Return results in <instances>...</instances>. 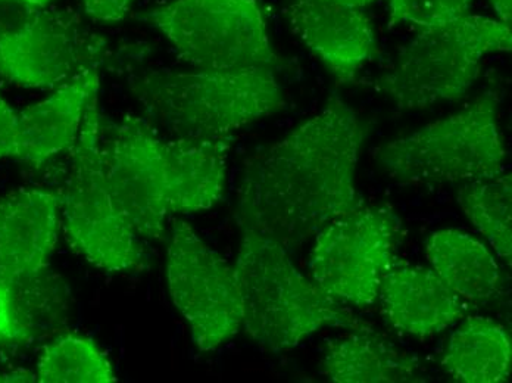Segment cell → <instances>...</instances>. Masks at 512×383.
<instances>
[{"mask_svg":"<svg viewBox=\"0 0 512 383\" xmlns=\"http://www.w3.org/2000/svg\"><path fill=\"white\" fill-rule=\"evenodd\" d=\"M133 0H81L87 14L102 23H118L126 17Z\"/></svg>","mask_w":512,"mask_h":383,"instance_id":"obj_24","label":"cell"},{"mask_svg":"<svg viewBox=\"0 0 512 383\" xmlns=\"http://www.w3.org/2000/svg\"><path fill=\"white\" fill-rule=\"evenodd\" d=\"M99 87L101 74L99 68H93L21 111L14 158L21 163L42 165L62 152L71 151L87 105L98 95Z\"/></svg>","mask_w":512,"mask_h":383,"instance_id":"obj_15","label":"cell"},{"mask_svg":"<svg viewBox=\"0 0 512 383\" xmlns=\"http://www.w3.org/2000/svg\"><path fill=\"white\" fill-rule=\"evenodd\" d=\"M462 213L485 236L499 258L512 260V177L464 183L457 192Z\"/></svg>","mask_w":512,"mask_h":383,"instance_id":"obj_19","label":"cell"},{"mask_svg":"<svg viewBox=\"0 0 512 383\" xmlns=\"http://www.w3.org/2000/svg\"><path fill=\"white\" fill-rule=\"evenodd\" d=\"M128 87L146 121L171 139L223 142L286 107L270 68L151 70L131 77Z\"/></svg>","mask_w":512,"mask_h":383,"instance_id":"obj_3","label":"cell"},{"mask_svg":"<svg viewBox=\"0 0 512 383\" xmlns=\"http://www.w3.org/2000/svg\"><path fill=\"white\" fill-rule=\"evenodd\" d=\"M329 2L340 3V5L354 6V8L365 9L373 5L377 0H329Z\"/></svg>","mask_w":512,"mask_h":383,"instance_id":"obj_27","label":"cell"},{"mask_svg":"<svg viewBox=\"0 0 512 383\" xmlns=\"http://www.w3.org/2000/svg\"><path fill=\"white\" fill-rule=\"evenodd\" d=\"M227 140L162 137L142 118L126 117L101 139L106 185L139 238L159 241L171 214L211 210L227 191Z\"/></svg>","mask_w":512,"mask_h":383,"instance_id":"obj_2","label":"cell"},{"mask_svg":"<svg viewBox=\"0 0 512 383\" xmlns=\"http://www.w3.org/2000/svg\"><path fill=\"white\" fill-rule=\"evenodd\" d=\"M493 9H495L496 17L499 21L511 26L512 21V0H490Z\"/></svg>","mask_w":512,"mask_h":383,"instance_id":"obj_26","label":"cell"},{"mask_svg":"<svg viewBox=\"0 0 512 383\" xmlns=\"http://www.w3.org/2000/svg\"><path fill=\"white\" fill-rule=\"evenodd\" d=\"M404 223L389 205H364L315 235L309 254L312 280L342 304L371 307L398 261Z\"/></svg>","mask_w":512,"mask_h":383,"instance_id":"obj_9","label":"cell"},{"mask_svg":"<svg viewBox=\"0 0 512 383\" xmlns=\"http://www.w3.org/2000/svg\"><path fill=\"white\" fill-rule=\"evenodd\" d=\"M321 375L336 383H417L427 381L420 360L389 339L364 328L329 339Z\"/></svg>","mask_w":512,"mask_h":383,"instance_id":"obj_16","label":"cell"},{"mask_svg":"<svg viewBox=\"0 0 512 383\" xmlns=\"http://www.w3.org/2000/svg\"><path fill=\"white\" fill-rule=\"evenodd\" d=\"M512 48L511 26L482 15L417 30L377 87L399 111H421L460 101L482 73L489 55Z\"/></svg>","mask_w":512,"mask_h":383,"instance_id":"obj_6","label":"cell"},{"mask_svg":"<svg viewBox=\"0 0 512 383\" xmlns=\"http://www.w3.org/2000/svg\"><path fill=\"white\" fill-rule=\"evenodd\" d=\"M0 338L11 341L26 338V328L15 310L12 289L5 285H0Z\"/></svg>","mask_w":512,"mask_h":383,"instance_id":"obj_22","label":"cell"},{"mask_svg":"<svg viewBox=\"0 0 512 383\" xmlns=\"http://www.w3.org/2000/svg\"><path fill=\"white\" fill-rule=\"evenodd\" d=\"M102 54L101 37L73 12L26 11L14 26L0 28V76L27 89H56L99 68Z\"/></svg>","mask_w":512,"mask_h":383,"instance_id":"obj_11","label":"cell"},{"mask_svg":"<svg viewBox=\"0 0 512 383\" xmlns=\"http://www.w3.org/2000/svg\"><path fill=\"white\" fill-rule=\"evenodd\" d=\"M61 211V193L43 189H17L0 198V285L12 289L48 267Z\"/></svg>","mask_w":512,"mask_h":383,"instance_id":"obj_12","label":"cell"},{"mask_svg":"<svg viewBox=\"0 0 512 383\" xmlns=\"http://www.w3.org/2000/svg\"><path fill=\"white\" fill-rule=\"evenodd\" d=\"M40 383H112L114 366L102 348L86 336L67 333L43 348L37 361Z\"/></svg>","mask_w":512,"mask_h":383,"instance_id":"obj_20","label":"cell"},{"mask_svg":"<svg viewBox=\"0 0 512 383\" xmlns=\"http://www.w3.org/2000/svg\"><path fill=\"white\" fill-rule=\"evenodd\" d=\"M426 258L437 276L470 304H485L501 294L504 279L495 255L464 230L430 233Z\"/></svg>","mask_w":512,"mask_h":383,"instance_id":"obj_17","label":"cell"},{"mask_svg":"<svg viewBox=\"0 0 512 383\" xmlns=\"http://www.w3.org/2000/svg\"><path fill=\"white\" fill-rule=\"evenodd\" d=\"M240 229L234 273L242 298V328L256 345L283 353L321 329L368 328L342 302L299 272L282 244L251 227Z\"/></svg>","mask_w":512,"mask_h":383,"instance_id":"obj_4","label":"cell"},{"mask_svg":"<svg viewBox=\"0 0 512 383\" xmlns=\"http://www.w3.org/2000/svg\"><path fill=\"white\" fill-rule=\"evenodd\" d=\"M53 0H0L2 5L17 6L24 11H39L49 8Z\"/></svg>","mask_w":512,"mask_h":383,"instance_id":"obj_25","label":"cell"},{"mask_svg":"<svg viewBox=\"0 0 512 383\" xmlns=\"http://www.w3.org/2000/svg\"><path fill=\"white\" fill-rule=\"evenodd\" d=\"M368 127L333 93L323 110L246 161L236 219L299 251L332 221L364 207L355 176Z\"/></svg>","mask_w":512,"mask_h":383,"instance_id":"obj_1","label":"cell"},{"mask_svg":"<svg viewBox=\"0 0 512 383\" xmlns=\"http://www.w3.org/2000/svg\"><path fill=\"white\" fill-rule=\"evenodd\" d=\"M474 0H389L390 26L415 30L448 23L470 14Z\"/></svg>","mask_w":512,"mask_h":383,"instance_id":"obj_21","label":"cell"},{"mask_svg":"<svg viewBox=\"0 0 512 383\" xmlns=\"http://www.w3.org/2000/svg\"><path fill=\"white\" fill-rule=\"evenodd\" d=\"M293 33L342 84L358 82L377 51V36L365 9L329 0H295L287 9Z\"/></svg>","mask_w":512,"mask_h":383,"instance_id":"obj_13","label":"cell"},{"mask_svg":"<svg viewBox=\"0 0 512 383\" xmlns=\"http://www.w3.org/2000/svg\"><path fill=\"white\" fill-rule=\"evenodd\" d=\"M102 123L98 95L87 105L73 148L70 182L62 195V226L68 244L96 269L137 270L145 261L139 235L121 216L106 185L101 155Z\"/></svg>","mask_w":512,"mask_h":383,"instance_id":"obj_7","label":"cell"},{"mask_svg":"<svg viewBox=\"0 0 512 383\" xmlns=\"http://www.w3.org/2000/svg\"><path fill=\"white\" fill-rule=\"evenodd\" d=\"M442 367L458 382H507L512 367L511 339L507 330L487 317H464L449 336Z\"/></svg>","mask_w":512,"mask_h":383,"instance_id":"obj_18","label":"cell"},{"mask_svg":"<svg viewBox=\"0 0 512 383\" xmlns=\"http://www.w3.org/2000/svg\"><path fill=\"white\" fill-rule=\"evenodd\" d=\"M18 136V114L0 95V160L14 157Z\"/></svg>","mask_w":512,"mask_h":383,"instance_id":"obj_23","label":"cell"},{"mask_svg":"<svg viewBox=\"0 0 512 383\" xmlns=\"http://www.w3.org/2000/svg\"><path fill=\"white\" fill-rule=\"evenodd\" d=\"M142 20L196 70H276L282 64L258 0H173Z\"/></svg>","mask_w":512,"mask_h":383,"instance_id":"obj_8","label":"cell"},{"mask_svg":"<svg viewBox=\"0 0 512 383\" xmlns=\"http://www.w3.org/2000/svg\"><path fill=\"white\" fill-rule=\"evenodd\" d=\"M379 301L387 325L427 339L468 316L470 302L455 294L432 267L396 261L384 276Z\"/></svg>","mask_w":512,"mask_h":383,"instance_id":"obj_14","label":"cell"},{"mask_svg":"<svg viewBox=\"0 0 512 383\" xmlns=\"http://www.w3.org/2000/svg\"><path fill=\"white\" fill-rule=\"evenodd\" d=\"M167 285L201 353L218 350L242 329V298L234 267L184 220H177L171 230Z\"/></svg>","mask_w":512,"mask_h":383,"instance_id":"obj_10","label":"cell"},{"mask_svg":"<svg viewBox=\"0 0 512 383\" xmlns=\"http://www.w3.org/2000/svg\"><path fill=\"white\" fill-rule=\"evenodd\" d=\"M507 158L499 127V99L492 90L455 114L390 140L377 152L384 173L404 186L495 179L505 173Z\"/></svg>","mask_w":512,"mask_h":383,"instance_id":"obj_5","label":"cell"}]
</instances>
